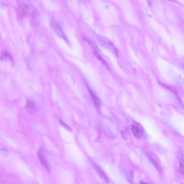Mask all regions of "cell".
<instances>
[{
	"label": "cell",
	"mask_w": 184,
	"mask_h": 184,
	"mask_svg": "<svg viewBox=\"0 0 184 184\" xmlns=\"http://www.w3.org/2000/svg\"><path fill=\"white\" fill-rule=\"evenodd\" d=\"M97 40L100 46L104 47V48L108 49L110 51L115 53V54L117 55H118L117 49L116 48L115 45H113V43L108 38L102 35H97Z\"/></svg>",
	"instance_id": "obj_1"
},
{
	"label": "cell",
	"mask_w": 184,
	"mask_h": 184,
	"mask_svg": "<svg viewBox=\"0 0 184 184\" xmlns=\"http://www.w3.org/2000/svg\"><path fill=\"white\" fill-rule=\"evenodd\" d=\"M29 7L28 5L25 3H22L18 6L17 10V18L19 21H21L27 15L29 12Z\"/></svg>",
	"instance_id": "obj_2"
},
{
	"label": "cell",
	"mask_w": 184,
	"mask_h": 184,
	"mask_svg": "<svg viewBox=\"0 0 184 184\" xmlns=\"http://www.w3.org/2000/svg\"><path fill=\"white\" fill-rule=\"evenodd\" d=\"M37 156H38L40 163L42 164V165L43 167H44L48 171H49L50 170L49 165L47 158L45 156L44 150L42 148H40L39 149L38 152H37Z\"/></svg>",
	"instance_id": "obj_3"
},
{
	"label": "cell",
	"mask_w": 184,
	"mask_h": 184,
	"mask_svg": "<svg viewBox=\"0 0 184 184\" xmlns=\"http://www.w3.org/2000/svg\"><path fill=\"white\" fill-rule=\"evenodd\" d=\"M92 166L100 177L103 179L106 184H108L109 183V178L108 177V176L106 175L105 173L103 171V169L96 163H92Z\"/></svg>",
	"instance_id": "obj_4"
},
{
	"label": "cell",
	"mask_w": 184,
	"mask_h": 184,
	"mask_svg": "<svg viewBox=\"0 0 184 184\" xmlns=\"http://www.w3.org/2000/svg\"><path fill=\"white\" fill-rule=\"evenodd\" d=\"M25 108L26 111L30 115H34L36 113V106L32 100H27Z\"/></svg>",
	"instance_id": "obj_5"
},
{
	"label": "cell",
	"mask_w": 184,
	"mask_h": 184,
	"mask_svg": "<svg viewBox=\"0 0 184 184\" xmlns=\"http://www.w3.org/2000/svg\"><path fill=\"white\" fill-rule=\"evenodd\" d=\"M50 25L52 28L54 30L55 33L57 34L61 38L65 39L66 38L64 35L62 31V29L60 28V26L58 25L56 21H55L54 20H52L50 22Z\"/></svg>",
	"instance_id": "obj_6"
},
{
	"label": "cell",
	"mask_w": 184,
	"mask_h": 184,
	"mask_svg": "<svg viewBox=\"0 0 184 184\" xmlns=\"http://www.w3.org/2000/svg\"><path fill=\"white\" fill-rule=\"evenodd\" d=\"M130 130L132 132L133 136H135L136 138H138V139L141 138L142 131L138 127L136 126L135 125L131 124V125H130Z\"/></svg>",
	"instance_id": "obj_7"
},
{
	"label": "cell",
	"mask_w": 184,
	"mask_h": 184,
	"mask_svg": "<svg viewBox=\"0 0 184 184\" xmlns=\"http://www.w3.org/2000/svg\"><path fill=\"white\" fill-rule=\"evenodd\" d=\"M0 60H9L12 61V56L10 55L9 52L6 50H4L1 52L0 54Z\"/></svg>",
	"instance_id": "obj_8"
},
{
	"label": "cell",
	"mask_w": 184,
	"mask_h": 184,
	"mask_svg": "<svg viewBox=\"0 0 184 184\" xmlns=\"http://www.w3.org/2000/svg\"><path fill=\"white\" fill-rule=\"evenodd\" d=\"M89 92L91 96L92 97V100H94V103L95 104V105H96L97 108H99L100 106V100L89 89Z\"/></svg>",
	"instance_id": "obj_9"
},
{
	"label": "cell",
	"mask_w": 184,
	"mask_h": 184,
	"mask_svg": "<svg viewBox=\"0 0 184 184\" xmlns=\"http://www.w3.org/2000/svg\"><path fill=\"white\" fill-rule=\"evenodd\" d=\"M148 158L149 159V160H150L151 163L153 164V165L155 166V167L157 169V170L159 171V172H160V171H161V169L160 165H159V164L158 163L157 161L154 159V158H153V157L151 156L150 155L148 156Z\"/></svg>",
	"instance_id": "obj_10"
},
{
	"label": "cell",
	"mask_w": 184,
	"mask_h": 184,
	"mask_svg": "<svg viewBox=\"0 0 184 184\" xmlns=\"http://www.w3.org/2000/svg\"><path fill=\"white\" fill-rule=\"evenodd\" d=\"M179 164H180V172L181 175L184 174V156L181 153V156L179 158Z\"/></svg>",
	"instance_id": "obj_11"
},
{
	"label": "cell",
	"mask_w": 184,
	"mask_h": 184,
	"mask_svg": "<svg viewBox=\"0 0 184 184\" xmlns=\"http://www.w3.org/2000/svg\"><path fill=\"white\" fill-rule=\"evenodd\" d=\"M0 152H4L5 153H8V148L2 144H0Z\"/></svg>",
	"instance_id": "obj_12"
},
{
	"label": "cell",
	"mask_w": 184,
	"mask_h": 184,
	"mask_svg": "<svg viewBox=\"0 0 184 184\" xmlns=\"http://www.w3.org/2000/svg\"><path fill=\"white\" fill-rule=\"evenodd\" d=\"M94 54H95V55L96 56V57L99 60H100V61H101L103 63L105 64H106V65H107V64L104 61V60H103L102 58L100 56V55H99V54H98L97 52L95 51V52H94Z\"/></svg>",
	"instance_id": "obj_13"
},
{
	"label": "cell",
	"mask_w": 184,
	"mask_h": 184,
	"mask_svg": "<svg viewBox=\"0 0 184 184\" xmlns=\"http://www.w3.org/2000/svg\"><path fill=\"white\" fill-rule=\"evenodd\" d=\"M60 124L62 127H63L65 128L67 130H69V131H72L71 129L70 128V127H69L68 125H66L64 121H61V120H60Z\"/></svg>",
	"instance_id": "obj_14"
}]
</instances>
